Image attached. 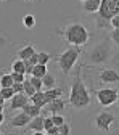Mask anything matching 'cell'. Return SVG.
<instances>
[{
  "mask_svg": "<svg viewBox=\"0 0 119 135\" xmlns=\"http://www.w3.org/2000/svg\"><path fill=\"white\" fill-rule=\"evenodd\" d=\"M32 135H45V132H34Z\"/></svg>",
  "mask_w": 119,
  "mask_h": 135,
  "instance_id": "f35d334b",
  "label": "cell"
},
{
  "mask_svg": "<svg viewBox=\"0 0 119 135\" xmlns=\"http://www.w3.org/2000/svg\"><path fill=\"white\" fill-rule=\"evenodd\" d=\"M0 113H3V105H0Z\"/></svg>",
  "mask_w": 119,
  "mask_h": 135,
  "instance_id": "ab89813d",
  "label": "cell"
},
{
  "mask_svg": "<svg viewBox=\"0 0 119 135\" xmlns=\"http://www.w3.org/2000/svg\"><path fill=\"white\" fill-rule=\"evenodd\" d=\"M0 135H2V132H0Z\"/></svg>",
  "mask_w": 119,
  "mask_h": 135,
  "instance_id": "bcb514c9",
  "label": "cell"
},
{
  "mask_svg": "<svg viewBox=\"0 0 119 135\" xmlns=\"http://www.w3.org/2000/svg\"><path fill=\"white\" fill-rule=\"evenodd\" d=\"M0 105H5V100H3V97L0 95Z\"/></svg>",
  "mask_w": 119,
  "mask_h": 135,
  "instance_id": "74e56055",
  "label": "cell"
},
{
  "mask_svg": "<svg viewBox=\"0 0 119 135\" xmlns=\"http://www.w3.org/2000/svg\"><path fill=\"white\" fill-rule=\"evenodd\" d=\"M56 34H60L64 42H68L69 45H74V47H82L90 40V32L87 26L79 21L68 23L66 26L56 29Z\"/></svg>",
  "mask_w": 119,
  "mask_h": 135,
  "instance_id": "7a4b0ae2",
  "label": "cell"
},
{
  "mask_svg": "<svg viewBox=\"0 0 119 135\" xmlns=\"http://www.w3.org/2000/svg\"><path fill=\"white\" fill-rule=\"evenodd\" d=\"M44 117L45 116H37V117H34V119H31V122L27 124V127L34 132H44Z\"/></svg>",
  "mask_w": 119,
  "mask_h": 135,
  "instance_id": "9a60e30c",
  "label": "cell"
},
{
  "mask_svg": "<svg viewBox=\"0 0 119 135\" xmlns=\"http://www.w3.org/2000/svg\"><path fill=\"white\" fill-rule=\"evenodd\" d=\"M110 40L116 45H119V29H113L110 34Z\"/></svg>",
  "mask_w": 119,
  "mask_h": 135,
  "instance_id": "f546056e",
  "label": "cell"
},
{
  "mask_svg": "<svg viewBox=\"0 0 119 135\" xmlns=\"http://www.w3.org/2000/svg\"><path fill=\"white\" fill-rule=\"evenodd\" d=\"M95 15H97L98 20L110 23V20L113 16L119 15V0H101L100 8Z\"/></svg>",
  "mask_w": 119,
  "mask_h": 135,
  "instance_id": "5b68a950",
  "label": "cell"
},
{
  "mask_svg": "<svg viewBox=\"0 0 119 135\" xmlns=\"http://www.w3.org/2000/svg\"><path fill=\"white\" fill-rule=\"evenodd\" d=\"M45 135H48V133H45Z\"/></svg>",
  "mask_w": 119,
  "mask_h": 135,
  "instance_id": "7dc6e473",
  "label": "cell"
},
{
  "mask_svg": "<svg viewBox=\"0 0 119 135\" xmlns=\"http://www.w3.org/2000/svg\"><path fill=\"white\" fill-rule=\"evenodd\" d=\"M31 122V117L26 114V113H18V114H15L11 119H10V126L11 127H27V124Z\"/></svg>",
  "mask_w": 119,
  "mask_h": 135,
  "instance_id": "8fae6325",
  "label": "cell"
},
{
  "mask_svg": "<svg viewBox=\"0 0 119 135\" xmlns=\"http://www.w3.org/2000/svg\"><path fill=\"white\" fill-rule=\"evenodd\" d=\"M45 95V100H47V103L48 101H52V100H56V98H61L63 95V89L61 87H53V89H48L44 92Z\"/></svg>",
  "mask_w": 119,
  "mask_h": 135,
  "instance_id": "2e32d148",
  "label": "cell"
},
{
  "mask_svg": "<svg viewBox=\"0 0 119 135\" xmlns=\"http://www.w3.org/2000/svg\"><path fill=\"white\" fill-rule=\"evenodd\" d=\"M79 56H80V47H74V45L68 47L61 55L56 56V63L60 66L61 73L64 74V77H68L71 74V71H73V68L76 66Z\"/></svg>",
  "mask_w": 119,
  "mask_h": 135,
  "instance_id": "277c9868",
  "label": "cell"
},
{
  "mask_svg": "<svg viewBox=\"0 0 119 135\" xmlns=\"http://www.w3.org/2000/svg\"><path fill=\"white\" fill-rule=\"evenodd\" d=\"M23 113H26V114L31 117V119H34V117H37V116L42 114V109H40L39 106H36V105H32L31 101H29L27 105L23 106Z\"/></svg>",
  "mask_w": 119,
  "mask_h": 135,
  "instance_id": "5bb4252c",
  "label": "cell"
},
{
  "mask_svg": "<svg viewBox=\"0 0 119 135\" xmlns=\"http://www.w3.org/2000/svg\"><path fill=\"white\" fill-rule=\"evenodd\" d=\"M117 92H119V89H117ZM117 108H119V98H117Z\"/></svg>",
  "mask_w": 119,
  "mask_h": 135,
  "instance_id": "60d3db41",
  "label": "cell"
},
{
  "mask_svg": "<svg viewBox=\"0 0 119 135\" xmlns=\"http://www.w3.org/2000/svg\"><path fill=\"white\" fill-rule=\"evenodd\" d=\"M29 103V98L24 95V93H15V97L10 100V109L11 111H16V109H23L24 105Z\"/></svg>",
  "mask_w": 119,
  "mask_h": 135,
  "instance_id": "30bf717a",
  "label": "cell"
},
{
  "mask_svg": "<svg viewBox=\"0 0 119 135\" xmlns=\"http://www.w3.org/2000/svg\"><path fill=\"white\" fill-rule=\"evenodd\" d=\"M55 124L52 121V117H44V132H47L48 129H52Z\"/></svg>",
  "mask_w": 119,
  "mask_h": 135,
  "instance_id": "4dcf8cb0",
  "label": "cell"
},
{
  "mask_svg": "<svg viewBox=\"0 0 119 135\" xmlns=\"http://www.w3.org/2000/svg\"><path fill=\"white\" fill-rule=\"evenodd\" d=\"M58 132H60L61 135H71V124H69V122L61 124V126L58 127Z\"/></svg>",
  "mask_w": 119,
  "mask_h": 135,
  "instance_id": "83f0119b",
  "label": "cell"
},
{
  "mask_svg": "<svg viewBox=\"0 0 119 135\" xmlns=\"http://www.w3.org/2000/svg\"><path fill=\"white\" fill-rule=\"evenodd\" d=\"M110 135H119V129H114V130H110Z\"/></svg>",
  "mask_w": 119,
  "mask_h": 135,
  "instance_id": "d590c367",
  "label": "cell"
},
{
  "mask_svg": "<svg viewBox=\"0 0 119 135\" xmlns=\"http://www.w3.org/2000/svg\"><path fill=\"white\" fill-rule=\"evenodd\" d=\"M11 89L15 90V93H23V92H24V87H23V84H20V82H15L13 85H11Z\"/></svg>",
  "mask_w": 119,
  "mask_h": 135,
  "instance_id": "d6a6232c",
  "label": "cell"
},
{
  "mask_svg": "<svg viewBox=\"0 0 119 135\" xmlns=\"http://www.w3.org/2000/svg\"><path fill=\"white\" fill-rule=\"evenodd\" d=\"M50 117H52V121H53V124H55L56 127H60L61 124H64V122H66V117H64L63 114H52Z\"/></svg>",
  "mask_w": 119,
  "mask_h": 135,
  "instance_id": "4316f807",
  "label": "cell"
},
{
  "mask_svg": "<svg viewBox=\"0 0 119 135\" xmlns=\"http://www.w3.org/2000/svg\"><path fill=\"white\" fill-rule=\"evenodd\" d=\"M97 101L103 106V108H110L113 105L117 103V98H119V92L117 89H111V87H103V89H98L95 92Z\"/></svg>",
  "mask_w": 119,
  "mask_h": 135,
  "instance_id": "8992f818",
  "label": "cell"
},
{
  "mask_svg": "<svg viewBox=\"0 0 119 135\" xmlns=\"http://www.w3.org/2000/svg\"><path fill=\"white\" fill-rule=\"evenodd\" d=\"M3 119H5V114H3V113H0V124L3 122Z\"/></svg>",
  "mask_w": 119,
  "mask_h": 135,
  "instance_id": "8d00e7d4",
  "label": "cell"
},
{
  "mask_svg": "<svg viewBox=\"0 0 119 135\" xmlns=\"http://www.w3.org/2000/svg\"><path fill=\"white\" fill-rule=\"evenodd\" d=\"M45 133H48V135H55V133H58V127H56V126H53L52 129H48Z\"/></svg>",
  "mask_w": 119,
  "mask_h": 135,
  "instance_id": "e575fe53",
  "label": "cell"
},
{
  "mask_svg": "<svg viewBox=\"0 0 119 135\" xmlns=\"http://www.w3.org/2000/svg\"><path fill=\"white\" fill-rule=\"evenodd\" d=\"M66 105H68V101H66V100H63V98H56V100L48 101L47 106L44 108V111H48L50 114H61V113L66 109Z\"/></svg>",
  "mask_w": 119,
  "mask_h": 135,
  "instance_id": "9c48e42d",
  "label": "cell"
},
{
  "mask_svg": "<svg viewBox=\"0 0 119 135\" xmlns=\"http://www.w3.org/2000/svg\"><path fill=\"white\" fill-rule=\"evenodd\" d=\"M98 82L100 84H117L119 82V71L113 68H103L98 74Z\"/></svg>",
  "mask_w": 119,
  "mask_h": 135,
  "instance_id": "ba28073f",
  "label": "cell"
},
{
  "mask_svg": "<svg viewBox=\"0 0 119 135\" xmlns=\"http://www.w3.org/2000/svg\"><path fill=\"white\" fill-rule=\"evenodd\" d=\"M111 53H113V42L110 39H103L89 50L85 58L90 66H101L111 60Z\"/></svg>",
  "mask_w": 119,
  "mask_h": 135,
  "instance_id": "3957f363",
  "label": "cell"
},
{
  "mask_svg": "<svg viewBox=\"0 0 119 135\" xmlns=\"http://www.w3.org/2000/svg\"><path fill=\"white\" fill-rule=\"evenodd\" d=\"M55 135H61V133H60V132H58V133H55Z\"/></svg>",
  "mask_w": 119,
  "mask_h": 135,
  "instance_id": "b9f144b4",
  "label": "cell"
},
{
  "mask_svg": "<svg viewBox=\"0 0 119 135\" xmlns=\"http://www.w3.org/2000/svg\"><path fill=\"white\" fill-rule=\"evenodd\" d=\"M0 2H5V0H0Z\"/></svg>",
  "mask_w": 119,
  "mask_h": 135,
  "instance_id": "ee69618b",
  "label": "cell"
},
{
  "mask_svg": "<svg viewBox=\"0 0 119 135\" xmlns=\"http://www.w3.org/2000/svg\"><path fill=\"white\" fill-rule=\"evenodd\" d=\"M47 73H48L47 66H44V64H36V66H34V69H32V74H31V76L42 79V77H44V76H45Z\"/></svg>",
  "mask_w": 119,
  "mask_h": 135,
  "instance_id": "44dd1931",
  "label": "cell"
},
{
  "mask_svg": "<svg viewBox=\"0 0 119 135\" xmlns=\"http://www.w3.org/2000/svg\"><path fill=\"white\" fill-rule=\"evenodd\" d=\"M42 84H44V89H53L55 85H56V79H55V76L53 74H50V73H47L44 77H42Z\"/></svg>",
  "mask_w": 119,
  "mask_h": 135,
  "instance_id": "ac0fdd59",
  "label": "cell"
},
{
  "mask_svg": "<svg viewBox=\"0 0 119 135\" xmlns=\"http://www.w3.org/2000/svg\"><path fill=\"white\" fill-rule=\"evenodd\" d=\"M29 2H32V0H29Z\"/></svg>",
  "mask_w": 119,
  "mask_h": 135,
  "instance_id": "f6af8a7d",
  "label": "cell"
},
{
  "mask_svg": "<svg viewBox=\"0 0 119 135\" xmlns=\"http://www.w3.org/2000/svg\"><path fill=\"white\" fill-rule=\"evenodd\" d=\"M13 77L11 74L8 73H0V89H3V87H11L13 85Z\"/></svg>",
  "mask_w": 119,
  "mask_h": 135,
  "instance_id": "d6986e66",
  "label": "cell"
},
{
  "mask_svg": "<svg viewBox=\"0 0 119 135\" xmlns=\"http://www.w3.org/2000/svg\"><path fill=\"white\" fill-rule=\"evenodd\" d=\"M80 2H85V0H80Z\"/></svg>",
  "mask_w": 119,
  "mask_h": 135,
  "instance_id": "7bdbcfd3",
  "label": "cell"
},
{
  "mask_svg": "<svg viewBox=\"0 0 119 135\" xmlns=\"http://www.w3.org/2000/svg\"><path fill=\"white\" fill-rule=\"evenodd\" d=\"M27 80L32 84V87L36 89V92H42V89H44L42 79H39V77H34V76H29V79H27Z\"/></svg>",
  "mask_w": 119,
  "mask_h": 135,
  "instance_id": "cb8c5ba5",
  "label": "cell"
},
{
  "mask_svg": "<svg viewBox=\"0 0 119 135\" xmlns=\"http://www.w3.org/2000/svg\"><path fill=\"white\" fill-rule=\"evenodd\" d=\"M32 55H36V47H34V44H26L24 47H21L18 50V58L23 60V61L29 60Z\"/></svg>",
  "mask_w": 119,
  "mask_h": 135,
  "instance_id": "7c38bea8",
  "label": "cell"
},
{
  "mask_svg": "<svg viewBox=\"0 0 119 135\" xmlns=\"http://www.w3.org/2000/svg\"><path fill=\"white\" fill-rule=\"evenodd\" d=\"M0 95H2L3 100L7 101V100H11L15 97V90L11 87H3V89H0Z\"/></svg>",
  "mask_w": 119,
  "mask_h": 135,
  "instance_id": "484cf974",
  "label": "cell"
},
{
  "mask_svg": "<svg viewBox=\"0 0 119 135\" xmlns=\"http://www.w3.org/2000/svg\"><path fill=\"white\" fill-rule=\"evenodd\" d=\"M69 103L74 109H87L92 105V95L87 89V85L84 84V80L80 79V73L77 71L74 79L71 80V87H69Z\"/></svg>",
  "mask_w": 119,
  "mask_h": 135,
  "instance_id": "6da1fadb",
  "label": "cell"
},
{
  "mask_svg": "<svg viewBox=\"0 0 119 135\" xmlns=\"http://www.w3.org/2000/svg\"><path fill=\"white\" fill-rule=\"evenodd\" d=\"M24 68H26V74L31 76V74H32V69H34V64H32L29 60H26V61H24Z\"/></svg>",
  "mask_w": 119,
  "mask_h": 135,
  "instance_id": "836d02e7",
  "label": "cell"
},
{
  "mask_svg": "<svg viewBox=\"0 0 119 135\" xmlns=\"http://www.w3.org/2000/svg\"><path fill=\"white\" fill-rule=\"evenodd\" d=\"M11 73H21V74H26V68H24V61L16 58L13 63H11Z\"/></svg>",
  "mask_w": 119,
  "mask_h": 135,
  "instance_id": "ffe728a7",
  "label": "cell"
},
{
  "mask_svg": "<svg viewBox=\"0 0 119 135\" xmlns=\"http://www.w3.org/2000/svg\"><path fill=\"white\" fill-rule=\"evenodd\" d=\"M36 55H37V64H44V66H47L50 61H52V55L47 53V52H37Z\"/></svg>",
  "mask_w": 119,
  "mask_h": 135,
  "instance_id": "7402d4cb",
  "label": "cell"
},
{
  "mask_svg": "<svg viewBox=\"0 0 119 135\" xmlns=\"http://www.w3.org/2000/svg\"><path fill=\"white\" fill-rule=\"evenodd\" d=\"M29 101H31L32 105L39 106L40 109L47 106V100H45V95H44V92H36V93H34V95L29 98Z\"/></svg>",
  "mask_w": 119,
  "mask_h": 135,
  "instance_id": "4fadbf2b",
  "label": "cell"
},
{
  "mask_svg": "<svg viewBox=\"0 0 119 135\" xmlns=\"http://www.w3.org/2000/svg\"><path fill=\"white\" fill-rule=\"evenodd\" d=\"M23 26L26 29H32L34 26H36V16L34 15H26L23 18Z\"/></svg>",
  "mask_w": 119,
  "mask_h": 135,
  "instance_id": "603a6c76",
  "label": "cell"
},
{
  "mask_svg": "<svg viewBox=\"0 0 119 135\" xmlns=\"http://www.w3.org/2000/svg\"><path fill=\"white\" fill-rule=\"evenodd\" d=\"M23 87H24V92H23V93H24V95H26L27 98H31V97H32L34 93H36V89L32 87V84H31V82H29L27 79H26V80L23 82Z\"/></svg>",
  "mask_w": 119,
  "mask_h": 135,
  "instance_id": "d4e9b609",
  "label": "cell"
},
{
  "mask_svg": "<svg viewBox=\"0 0 119 135\" xmlns=\"http://www.w3.org/2000/svg\"><path fill=\"white\" fill-rule=\"evenodd\" d=\"M110 26H111L113 29H119V15L113 16V18L110 20Z\"/></svg>",
  "mask_w": 119,
  "mask_h": 135,
  "instance_id": "1f68e13d",
  "label": "cell"
},
{
  "mask_svg": "<svg viewBox=\"0 0 119 135\" xmlns=\"http://www.w3.org/2000/svg\"><path fill=\"white\" fill-rule=\"evenodd\" d=\"M114 122H116V116L110 111H101L93 117V126L100 132H110Z\"/></svg>",
  "mask_w": 119,
  "mask_h": 135,
  "instance_id": "52a82bcc",
  "label": "cell"
},
{
  "mask_svg": "<svg viewBox=\"0 0 119 135\" xmlns=\"http://www.w3.org/2000/svg\"><path fill=\"white\" fill-rule=\"evenodd\" d=\"M100 3H101V0H85L82 3V8L87 13H97L100 8Z\"/></svg>",
  "mask_w": 119,
  "mask_h": 135,
  "instance_id": "e0dca14e",
  "label": "cell"
},
{
  "mask_svg": "<svg viewBox=\"0 0 119 135\" xmlns=\"http://www.w3.org/2000/svg\"><path fill=\"white\" fill-rule=\"evenodd\" d=\"M10 74H11V77H13V82L23 84V82L26 80V74H21V73H10Z\"/></svg>",
  "mask_w": 119,
  "mask_h": 135,
  "instance_id": "f1b7e54d",
  "label": "cell"
}]
</instances>
